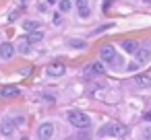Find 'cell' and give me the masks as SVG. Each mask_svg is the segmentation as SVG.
I'll use <instances>...</instances> for the list:
<instances>
[{"label":"cell","mask_w":151,"mask_h":140,"mask_svg":"<svg viewBox=\"0 0 151 140\" xmlns=\"http://www.w3.org/2000/svg\"><path fill=\"white\" fill-rule=\"evenodd\" d=\"M23 29H25V31H37V29H40V23H37V21H25V23H23Z\"/></svg>","instance_id":"16"},{"label":"cell","mask_w":151,"mask_h":140,"mask_svg":"<svg viewBox=\"0 0 151 140\" xmlns=\"http://www.w3.org/2000/svg\"><path fill=\"white\" fill-rule=\"evenodd\" d=\"M54 23H56V25H60V23H62V19H60V15H54Z\"/></svg>","instance_id":"22"},{"label":"cell","mask_w":151,"mask_h":140,"mask_svg":"<svg viewBox=\"0 0 151 140\" xmlns=\"http://www.w3.org/2000/svg\"><path fill=\"white\" fill-rule=\"evenodd\" d=\"M27 39L31 41V43H35V41H42L44 39V33L37 29V31H29V35H27Z\"/></svg>","instance_id":"15"},{"label":"cell","mask_w":151,"mask_h":140,"mask_svg":"<svg viewBox=\"0 0 151 140\" xmlns=\"http://www.w3.org/2000/svg\"><path fill=\"white\" fill-rule=\"evenodd\" d=\"M13 122H15V126H23V124H25V119H23V117H15Z\"/></svg>","instance_id":"21"},{"label":"cell","mask_w":151,"mask_h":140,"mask_svg":"<svg viewBox=\"0 0 151 140\" xmlns=\"http://www.w3.org/2000/svg\"><path fill=\"white\" fill-rule=\"evenodd\" d=\"M145 119H147V122H151V111H149V113L145 115Z\"/></svg>","instance_id":"23"},{"label":"cell","mask_w":151,"mask_h":140,"mask_svg":"<svg viewBox=\"0 0 151 140\" xmlns=\"http://www.w3.org/2000/svg\"><path fill=\"white\" fill-rule=\"evenodd\" d=\"M134 85L139 89H147V87H151V76L149 74H137L134 76Z\"/></svg>","instance_id":"10"},{"label":"cell","mask_w":151,"mask_h":140,"mask_svg":"<svg viewBox=\"0 0 151 140\" xmlns=\"http://www.w3.org/2000/svg\"><path fill=\"white\" fill-rule=\"evenodd\" d=\"M15 50H19L21 54H29L31 52V41L27 39V37H19V41H17V48Z\"/></svg>","instance_id":"11"},{"label":"cell","mask_w":151,"mask_h":140,"mask_svg":"<svg viewBox=\"0 0 151 140\" xmlns=\"http://www.w3.org/2000/svg\"><path fill=\"white\" fill-rule=\"evenodd\" d=\"M122 50H124L126 54H137V52H139V43L132 41V39H124V41H122Z\"/></svg>","instance_id":"12"},{"label":"cell","mask_w":151,"mask_h":140,"mask_svg":"<svg viewBox=\"0 0 151 140\" xmlns=\"http://www.w3.org/2000/svg\"><path fill=\"white\" fill-rule=\"evenodd\" d=\"M145 2H147V4H151V0H145Z\"/></svg>","instance_id":"25"},{"label":"cell","mask_w":151,"mask_h":140,"mask_svg":"<svg viewBox=\"0 0 151 140\" xmlns=\"http://www.w3.org/2000/svg\"><path fill=\"white\" fill-rule=\"evenodd\" d=\"M99 134L101 136H112V138H122V136H126V128L118 122H112V124H106L99 130Z\"/></svg>","instance_id":"2"},{"label":"cell","mask_w":151,"mask_h":140,"mask_svg":"<svg viewBox=\"0 0 151 140\" xmlns=\"http://www.w3.org/2000/svg\"><path fill=\"white\" fill-rule=\"evenodd\" d=\"M58 9H60L62 15H68L70 9H73V2H70V0H58Z\"/></svg>","instance_id":"14"},{"label":"cell","mask_w":151,"mask_h":140,"mask_svg":"<svg viewBox=\"0 0 151 140\" xmlns=\"http://www.w3.org/2000/svg\"><path fill=\"white\" fill-rule=\"evenodd\" d=\"M104 72V66L101 64H89L85 68V76H93V74H101Z\"/></svg>","instance_id":"13"},{"label":"cell","mask_w":151,"mask_h":140,"mask_svg":"<svg viewBox=\"0 0 151 140\" xmlns=\"http://www.w3.org/2000/svg\"><path fill=\"white\" fill-rule=\"evenodd\" d=\"M0 95H2L4 99H11V97H19V95H21V89H19V87H13V85H6V87H2Z\"/></svg>","instance_id":"7"},{"label":"cell","mask_w":151,"mask_h":140,"mask_svg":"<svg viewBox=\"0 0 151 140\" xmlns=\"http://www.w3.org/2000/svg\"><path fill=\"white\" fill-rule=\"evenodd\" d=\"M77 13L81 19L89 17V0H77Z\"/></svg>","instance_id":"9"},{"label":"cell","mask_w":151,"mask_h":140,"mask_svg":"<svg viewBox=\"0 0 151 140\" xmlns=\"http://www.w3.org/2000/svg\"><path fill=\"white\" fill-rule=\"evenodd\" d=\"M0 132H2L4 136H13V132H15V122H13L11 117H4L2 124H0Z\"/></svg>","instance_id":"6"},{"label":"cell","mask_w":151,"mask_h":140,"mask_svg":"<svg viewBox=\"0 0 151 140\" xmlns=\"http://www.w3.org/2000/svg\"><path fill=\"white\" fill-rule=\"evenodd\" d=\"M66 117H68V122H70L73 126H77V128H89V126H91V117H89L85 111L70 109V111L66 113Z\"/></svg>","instance_id":"1"},{"label":"cell","mask_w":151,"mask_h":140,"mask_svg":"<svg viewBox=\"0 0 151 140\" xmlns=\"http://www.w3.org/2000/svg\"><path fill=\"white\" fill-rule=\"evenodd\" d=\"M134 70H139V64H137V62L128 64V72H134Z\"/></svg>","instance_id":"20"},{"label":"cell","mask_w":151,"mask_h":140,"mask_svg":"<svg viewBox=\"0 0 151 140\" xmlns=\"http://www.w3.org/2000/svg\"><path fill=\"white\" fill-rule=\"evenodd\" d=\"M99 58H101V62H106V64H114V62H116V50H114L112 45H104V48L99 50Z\"/></svg>","instance_id":"3"},{"label":"cell","mask_w":151,"mask_h":140,"mask_svg":"<svg viewBox=\"0 0 151 140\" xmlns=\"http://www.w3.org/2000/svg\"><path fill=\"white\" fill-rule=\"evenodd\" d=\"M54 136V126L50 124V122H44L40 128H37V138L40 140H50Z\"/></svg>","instance_id":"4"},{"label":"cell","mask_w":151,"mask_h":140,"mask_svg":"<svg viewBox=\"0 0 151 140\" xmlns=\"http://www.w3.org/2000/svg\"><path fill=\"white\" fill-rule=\"evenodd\" d=\"M48 4H58V0H48Z\"/></svg>","instance_id":"24"},{"label":"cell","mask_w":151,"mask_h":140,"mask_svg":"<svg viewBox=\"0 0 151 140\" xmlns=\"http://www.w3.org/2000/svg\"><path fill=\"white\" fill-rule=\"evenodd\" d=\"M15 45H11V43H2V45H0V58H2V60H11L13 56H15Z\"/></svg>","instance_id":"8"},{"label":"cell","mask_w":151,"mask_h":140,"mask_svg":"<svg viewBox=\"0 0 151 140\" xmlns=\"http://www.w3.org/2000/svg\"><path fill=\"white\" fill-rule=\"evenodd\" d=\"M137 56H139V62H147V60H149V56H151V52H149V50H141V48H139Z\"/></svg>","instance_id":"18"},{"label":"cell","mask_w":151,"mask_h":140,"mask_svg":"<svg viewBox=\"0 0 151 140\" xmlns=\"http://www.w3.org/2000/svg\"><path fill=\"white\" fill-rule=\"evenodd\" d=\"M64 72H66V66H64V64H60V62L50 64V66L46 68V74H48V76H62Z\"/></svg>","instance_id":"5"},{"label":"cell","mask_w":151,"mask_h":140,"mask_svg":"<svg viewBox=\"0 0 151 140\" xmlns=\"http://www.w3.org/2000/svg\"><path fill=\"white\" fill-rule=\"evenodd\" d=\"M68 48H81V50H85L87 43L81 41V39H68Z\"/></svg>","instance_id":"17"},{"label":"cell","mask_w":151,"mask_h":140,"mask_svg":"<svg viewBox=\"0 0 151 140\" xmlns=\"http://www.w3.org/2000/svg\"><path fill=\"white\" fill-rule=\"evenodd\" d=\"M143 138H145V140H151V126H147V128L143 130Z\"/></svg>","instance_id":"19"}]
</instances>
